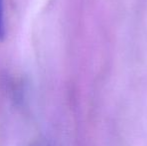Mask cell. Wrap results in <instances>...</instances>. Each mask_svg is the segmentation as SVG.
<instances>
[{
    "label": "cell",
    "mask_w": 147,
    "mask_h": 146,
    "mask_svg": "<svg viewBox=\"0 0 147 146\" xmlns=\"http://www.w3.org/2000/svg\"><path fill=\"white\" fill-rule=\"evenodd\" d=\"M5 16H4V0H0V40L5 37Z\"/></svg>",
    "instance_id": "obj_1"
}]
</instances>
